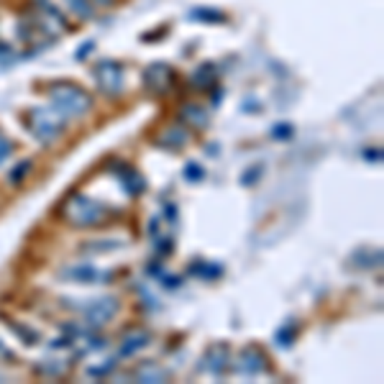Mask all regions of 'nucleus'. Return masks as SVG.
<instances>
[{
    "label": "nucleus",
    "instance_id": "obj_1",
    "mask_svg": "<svg viewBox=\"0 0 384 384\" xmlns=\"http://www.w3.org/2000/svg\"><path fill=\"white\" fill-rule=\"evenodd\" d=\"M62 218L75 228H95L110 218V208L87 195H72L62 205Z\"/></svg>",
    "mask_w": 384,
    "mask_h": 384
},
{
    "label": "nucleus",
    "instance_id": "obj_2",
    "mask_svg": "<svg viewBox=\"0 0 384 384\" xmlns=\"http://www.w3.org/2000/svg\"><path fill=\"white\" fill-rule=\"evenodd\" d=\"M49 98H52V108L70 118H82L87 110L93 108V98L87 95V90H82L75 82H52L49 85Z\"/></svg>",
    "mask_w": 384,
    "mask_h": 384
},
{
    "label": "nucleus",
    "instance_id": "obj_3",
    "mask_svg": "<svg viewBox=\"0 0 384 384\" xmlns=\"http://www.w3.org/2000/svg\"><path fill=\"white\" fill-rule=\"evenodd\" d=\"M26 128L36 136L39 144H54L64 131L67 118L59 116L54 108H33L29 110V116L24 118Z\"/></svg>",
    "mask_w": 384,
    "mask_h": 384
},
{
    "label": "nucleus",
    "instance_id": "obj_4",
    "mask_svg": "<svg viewBox=\"0 0 384 384\" xmlns=\"http://www.w3.org/2000/svg\"><path fill=\"white\" fill-rule=\"evenodd\" d=\"M72 307H77L87 325H102V323L113 321L121 310V302L116 298H93L90 302H70Z\"/></svg>",
    "mask_w": 384,
    "mask_h": 384
},
{
    "label": "nucleus",
    "instance_id": "obj_5",
    "mask_svg": "<svg viewBox=\"0 0 384 384\" xmlns=\"http://www.w3.org/2000/svg\"><path fill=\"white\" fill-rule=\"evenodd\" d=\"M95 79L105 95H121L123 90V82H125V75H123V67L113 59H105L95 67Z\"/></svg>",
    "mask_w": 384,
    "mask_h": 384
},
{
    "label": "nucleus",
    "instance_id": "obj_6",
    "mask_svg": "<svg viewBox=\"0 0 384 384\" xmlns=\"http://www.w3.org/2000/svg\"><path fill=\"white\" fill-rule=\"evenodd\" d=\"M144 82H146V87H149L154 95H164L169 87L174 85V70L169 67V64H151L149 70H146V75H144Z\"/></svg>",
    "mask_w": 384,
    "mask_h": 384
},
{
    "label": "nucleus",
    "instance_id": "obj_7",
    "mask_svg": "<svg viewBox=\"0 0 384 384\" xmlns=\"http://www.w3.org/2000/svg\"><path fill=\"white\" fill-rule=\"evenodd\" d=\"M62 277L67 282H82V284H95V282H110V272H102V269L93 267V264H75V267H67L62 272Z\"/></svg>",
    "mask_w": 384,
    "mask_h": 384
},
{
    "label": "nucleus",
    "instance_id": "obj_8",
    "mask_svg": "<svg viewBox=\"0 0 384 384\" xmlns=\"http://www.w3.org/2000/svg\"><path fill=\"white\" fill-rule=\"evenodd\" d=\"M236 369L246 376H256L267 369V359H264V353H261L259 348H246V351L241 353V361L236 364Z\"/></svg>",
    "mask_w": 384,
    "mask_h": 384
},
{
    "label": "nucleus",
    "instance_id": "obj_9",
    "mask_svg": "<svg viewBox=\"0 0 384 384\" xmlns=\"http://www.w3.org/2000/svg\"><path fill=\"white\" fill-rule=\"evenodd\" d=\"M205 369L210 371V374H223L228 367V361H231V351H228V346L226 344H215L210 346V351H208V356H205Z\"/></svg>",
    "mask_w": 384,
    "mask_h": 384
},
{
    "label": "nucleus",
    "instance_id": "obj_10",
    "mask_svg": "<svg viewBox=\"0 0 384 384\" xmlns=\"http://www.w3.org/2000/svg\"><path fill=\"white\" fill-rule=\"evenodd\" d=\"M146 346H149V333L141 328H131L121 341V356H134Z\"/></svg>",
    "mask_w": 384,
    "mask_h": 384
},
{
    "label": "nucleus",
    "instance_id": "obj_11",
    "mask_svg": "<svg viewBox=\"0 0 384 384\" xmlns=\"http://www.w3.org/2000/svg\"><path fill=\"white\" fill-rule=\"evenodd\" d=\"M162 136H164V139H157L159 146H164V149L177 151V149H182V146L187 144L190 131H187V128H180V125H172V128H167V131H164Z\"/></svg>",
    "mask_w": 384,
    "mask_h": 384
},
{
    "label": "nucleus",
    "instance_id": "obj_12",
    "mask_svg": "<svg viewBox=\"0 0 384 384\" xmlns=\"http://www.w3.org/2000/svg\"><path fill=\"white\" fill-rule=\"evenodd\" d=\"M180 116L185 123H190L192 128H205L208 125V113H205L200 105H185L180 110Z\"/></svg>",
    "mask_w": 384,
    "mask_h": 384
},
{
    "label": "nucleus",
    "instance_id": "obj_13",
    "mask_svg": "<svg viewBox=\"0 0 384 384\" xmlns=\"http://www.w3.org/2000/svg\"><path fill=\"white\" fill-rule=\"evenodd\" d=\"M64 6L70 8V13H75V16L82 18V21H90V18L95 16L93 0H64Z\"/></svg>",
    "mask_w": 384,
    "mask_h": 384
},
{
    "label": "nucleus",
    "instance_id": "obj_14",
    "mask_svg": "<svg viewBox=\"0 0 384 384\" xmlns=\"http://www.w3.org/2000/svg\"><path fill=\"white\" fill-rule=\"evenodd\" d=\"M136 379H141V382H164L167 371L164 369L154 367V364H144V367L136 371Z\"/></svg>",
    "mask_w": 384,
    "mask_h": 384
},
{
    "label": "nucleus",
    "instance_id": "obj_15",
    "mask_svg": "<svg viewBox=\"0 0 384 384\" xmlns=\"http://www.w3.org/2000/svg\"><path fill=\"white\" fill-rule=\"evenodd\" d=\"M213 79H215V70H213L210 64H203V67L192 75V85L195 87H210Z\"/></svg>",
    "mask_w": 384,
    "mask_h": 384
},
{
    "label": "nucleus",
    "instance_id": "obj_16",
    "mask_svg": "<svg viewBox=\"0 0 384 384\" xmlns=\"http://www.w3.org/2000/svg\"><path fill=\"white\" fill-rule=\"evenodd\" d=\"M123 182H125V190H128V192H134V195L146 187V182H144L136 172H131V169H125L123 172Z\"/></svg>",
    "mask_w": 384,
    "mask_h": 384
},
{
    "label": "nucleus",
    "instance_id": "obj_17",
    "mask_svg": "<svg viewBox=\"0 0 384 384\" xmlns=\"http://www.w3.org/2000/svg\"><path fill=\"white\" fill-rule=\"evenodd\" d=\"M8 325H10V328H13V330H16L18 336L24 338V344H36V341H39V336H36V333H33L31 328H24V325H16V323H13V321H8Z\"/></svg>",
    "mask_w": 384,
    "mask_h": 384
},
{
    "label": "nucleus",
    "instance_id": "obj_18",
    "mask_svg": "<svg viewBox=\"0 0 384 384\" xmlns=\"http://www.w3.org/2000/svg\"><path fill=\"white\" fill-rule=\"evenodd\" d=\"M8 157H10V141H8V136L0 131V164H3Z\"/></svg>",
    "mask_w": 384,
    "mask_h": 384
},
{
    "label": "nucleus",
    "instance_id": "obj_19",
    "mask_svg": "<svg viewBox=\"0 0 384 384\" xmlns=\"http://www.w3.org/2000/svg\"><path fill=\"white\" fill-rule=\"evenodd\" d=\"M29 172V162H21V164L16 167V169H13V172H10V182H13V185H18V182L24 180V174Z\"/></svg>",
    "mask_w": 384,
    "mask_h": 384
},
{
    "label": "nucleus",
    "instance_id": "obj_20",
    "mask_svg": "<svg viewBox=\"0 0 384 384\" xmlns=\"http://www.w3.org/2000/svg\"><path fill=\"white\" fill-rule=\"evenodd\" d=\"M0 359H10V351L6 348V344L0 341Z\"/></svg>",
    "mask_w": 384,
    "mask_h": 384
},
{
    "label": "nucleus",
    "instance_id": "obj_21",
    "mask_svg": "<svg viewBox=\"0 0 384 384\" xmlns=\"http://www.w3.org/2000/svg\"><path fill=\"white\" fill-rule=\"evenodd\" d=\"M98 3H102V6H110V3H113V0H98Z\"/></svg>",
    "mask_w": 384,
    "mask_h": 384
}]
</instances>
